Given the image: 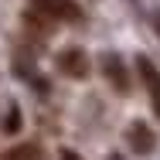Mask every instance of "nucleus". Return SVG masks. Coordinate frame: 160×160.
<instances>
[{
  "label": "nucleus",
  "instance_id": "7",
  "mask_svg": "<svg viewBox=\"0 0 160 160\" xmlns=\"http://www.w3.org/2000/svg\"><path fill=\"white\" fill-rule=\"evenodd\" d=\"M7 133H17L21 129V112H17V106H10V112H7V123H3Z\"/></svg>",
  "mask_w": 160,
  "mask_h": 160
},
{
  "label": "nucleus",
  "instance_id": "2",
  "mask_svg": "<svg viewBox=\"0 0 160 160\" xmlns=\"http://www.w3.org/2000/svg\"><path fill=\"white\" fill-rule=\"evenodd\" d=\"M58 68H62L68 78H85L89 75V55L82 48H65L58 55Z\"/></svg>",
  "mask_w": 160,
  "mask_h": 160
},
{
  "label": "nucleus",
  "instance_id": "8",
  "mask_svg": "<svg viewBox=\"0 0 160 160\" xmlns=\"http://www.w3.org/2000/svg\"><path fill=\"white\" fill-rule=\"evenodd\" d=\"M62 160H78V157H75L72 150H65V153H62Z\"/></svg>",
  "mask_w": 160,
  "mask_h": 160
},
{
  "label": "nucleus",
  "instance_id": "5",
  "mask_svg": "<svg viewBox=\"0 0 160 160\" xmlns=\"http://www.w3.org/2000/svg\"><path fill=\"white\" fill-rule=\"evenodd\" d=\"M129 147H133L140 157L153 153V150H157V136H153V129L147 126V123H133V126H129Z\"/></svg>",
  "mask_w": 160,
  "mask_h": 160
},
{
  "label": "nucleus",
  "instance_id": "1",
  "mask_svg": "<svg viewBox=\"0 0 160 160\" xmlns=\"http://www.w3.org/2000/svg\"><path fill=\"white\" fill-rule=\"evenodd\" d=\"M34 10L48 21H78L82 17V7L75 0H31Z\"/></svg>",
  "mask_w": 160,
  "mask_h": 160
},
{
  "label": "nucleus",
  "instance_id": "3",
  "mask_svg": "<svg viewBox=\"0 0 160 160\" xmlns=\"http://www.w3.org/2000/svg\"><path fill=\"white\" fill-rule=\"evenodd\" d=\"M136 72H140V78L147 82V89H150V102H153V112L160 116V72L153 68V62H150L147 55L136 58Z\"/></svg>",
  "mask_w": 160,
  "mask_h": 160
},
{
  "label": "nucleus",
  "instance_id": "9",
  "mask_svg": "<svg viewBox=\"0 0 160 160\" xmlns=\"http://www.w3.org/2000/svg\"><path fill=\"white\" fill-rule=\"evenodd\" d=\"M153 24H157V31H160V14H157V17H153Z\"/></svg>",
  "mask_w": 160,
  "mask_h": 160
},
{
  "label": "nucleus",
  "instance_id": "4",
  "mask_svg": "<svg viewBox=\"0 0 160 160\" xmlns=\"http://www.w3.org/2000/svg\"><path fill=\"white\" fill-rule=\"evenodd\" d=\"M102 75L116 85V92H129V72L119 62V55H102Z\"/></svg>",
  "mask_w": 160,
  "mask_h": 160
},
{
  "label": "nucleus",
  "instance_id": "6",
  "mask_svg": "<svg viewBox=\"0 0 160 160\" xmlns=\"http://www.w3.org/2000/svg\"><path fill=\"white\" fill-rule=\"evenodd\" d=\"M0 160H44V153H41L38 143H17V147H10Z\"/></svg>",
  "mask_w": 160,
  "mask_h": 160
}]
</instances>
